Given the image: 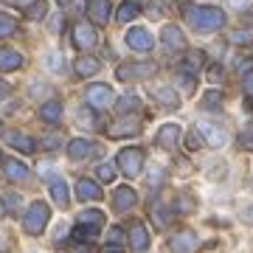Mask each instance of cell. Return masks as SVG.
<instances>
[{
	"label": "cell",
	"instance_id": "obj_8",
	"mask_svg": "<svg viewBox=\"0 0 253 253\" xmlns=\"http://www.w3.org/2000/svg\"><path fill=\"white\" fill-rule=\"evenodd\" d=\"M73 42H76L79 51H90L96 45V31L90 28V23H79L73 28Z\"/></svg>",
	"mask_w": 253,
	"mask_h": 253
},
{
	"label": "cell",
	"instance_id": "obj_24",
	"mask_svg": "<svg viewBox=\"0 0 253 253\" xmlns=\"http://www.w3.org/2000/svg\"><path fill=\"white\" fill-rule=\"evenodd\" d=\"M155 99L161 101L163 107H180V96L174 90H169V87H158L155 90Z\"/></svg>",
	"mask_w": 253,
	"mask_h": 253
},
{
	"label": "cell",
	"instance_id": "obj_49",
	"mask_svg": "<svg viewBox=\"0 0 253 253\" xmlns=\"http://www.w3.org/2000/svg\"><path fill=\"white\" fill-rule=\"evenodd\" d=\"M59 3H62V6H65V3H71V0H59Z\"/></svg>",
	"mask_w": 253,
	"mask_h": 253
},
{
	"label": "cell",
	"instance_id": "obj_44",
	"mask_svg": "<svg viewBox=\"0 0 253 253\" xmlns=\"http://www.w3.org/2000/svg\"><path fill=\"white\" fill-rule=\"evenodd\" d=\"M45 146H48V149H56V146H59V138H56V135L45 138Z\"/></svg>",
	"mask_w": 253,
	"mask_h": 253
},
{
	"label": "cell",
	"instance_id": "obj_4",
	"mask_svg": "<svg viewBox=\"0 0 253 253\" xmlns=\"http://www.w3.org/2000/svg\"><path fill=\"white\" fill-rule=\"evenodd\" d=\"M155 71H158V65H155V62H129V65H121L116 76L121 82H135V79H146V76H152Z\"/></svg>",
	"mask_w": 253,
	"mask_h": 253
},
{
	"label": "cell",
	"instance_id": "obj_5",
	"mask_svg": "<svg viewBox=\"0 0 253 253\" xmlns=\"http://www.w3.org/2000/svg\"><path fill=\"white\" fill-rule=\"evenodd\" d=\"M84 99H87V104L96 110H104L113 104V90H110L107 84H90L87 90H84Z\"/></svg>",
	"mask_w": 253,
	"mask_h": 253
},
{
	"label": "cell",
	"instance_id": "obj_34",
	"mask_svg": "<svg viewBox=\"0 0 253 253\" xmlns=\"http://www.w3.org/2000/svg\"><path fill=\"white\" fill-rule=\"evenodd\" d=\"M152 219L158 222V225H169V219H172V217L163 211V206H155V208H152Z\"/></svg>",
	"mask_w": 253,
	"mask_h": 253
},
{
	"label": "cell",
	"instance_id": "obj_22",
	"mask_svg": "<svg viewBox=\"0 0 253 253\" xmlns=\"http://www.w3.org/2000/svg\"><path fill=\"white\" fill-rule=\"evenodd\" d=\"M40 116H42V121H48V124H59V121H62V104H59V101H45L42 110H40Z\"/></svg>",
	"mask_w": 253,
	"mask_h": 253
},
{
	"label": "cell",
	"instance_id": "obj_46",
	"mask_svg": "<svg viewBox=\"0 0 253 253\" xmlns=\"http://www.w3.org/2000/svg\"><path fill=\"white\" fill-rule=\"evenodd\" d=\"M9 3H14V6H26V9H28V6L34 3V0H9Z\"/></svg>",
	"mask_w": 253,
	"mask_h": 253
},
{
	"label": "cell",
	"instance_id": "obj_12",
	"mask_svg": "<svg viewBox=\"0 0 253 253\" xmlns=\"http://www.w3.org/2000/svg\"><path fill=\"white\" fill-rule=\"evenodd\" d=\"M87 14L96 26H104L110 20V0H87Z\"/></svg>",
	"mask_w": 253,
	"mask_h": 253
},
{
	"label": "cell",
	"instance_id": "obj_25",
	"mask_svg": "<svg viewBox=\"0 0 253 253\" xmlns=\"http://www.w3.org/2000/svg\"><path fill=\"white\" fill-rule=\"evenodd\" d=\"M138 11H141V9H138L135 0H126V3H121V6H118V14H116V17H118V23H129V20L138 17Z\"/></svg>",
	"mask_w": 253,
	"mask_h": 253
},
{
	"label": "cell",
	"instance_id": "obj_27",
	"mask_svg": "<svg viewBox=\"0 0 253 253\" xmlns=\"http://www.w3.org/2000/svg\"><path fill=\"white\" fill-rule=\"evenodd\" d=\"M26 14H28L31 20H42V17L48 14V3H45V0H34V3L26 9Z\"/></svg>",
	"mask_w": 253,
	"mask_h": 253
},
{
	"label": "cell",
	"instance_id": "obj_14",
	"mask_svg": "<svg viewBox=\"0 0 253 253\" xmlns=\"http://www.w3.org/2000/svg\"><path fill=\"white\" fill-rule=\"evenodd\" d=\"M197 132H200V138H203L208 146H222L225 144V132H222L219 126H214V124H200Z\"/></svg>",
	"mask_w": 253,
	"mask_h": 253
},
{
	"label": "cell",
	"instance_id": "obj_31",
	"mask_svg": "<svg viewBox=\"0 0 253 253\" xmlns=\"http://www.w3.org/2000/svg\"><path fill=\"white\" fill-rule=\"evenodd\" d=\"M138 104H141V101H138V96H121V99H118V110H121V113L138 110Z\"/></svg>",
	"mask_w": 253,
	"mask_h": 253
},
{
	"label": "cell",
	"instance_id": "obj_36",
	"mask_svg": "<svg viewBox=\"0 0 253 253\" xmlns=\"http://www.w3.org/2000/svg\"><path fill=\"white\" fill-rule=\"evenodd\" d=\"M99 177L101 180H116V169L110 163H104V166H99Z\"/></svg>",
	"mask_w": 253,
	"mask_h": 253
},
{
	"label": "cell",
	"instance_id": "obj_47",
	"mask_svg": "<svg viewBox=\"0 0 253 253\" xmlns=\"http://www.w3.org/2000/svg\"><path fill=\"white\" fill-rule=\"evenodd\" d=\"M104 253H121V248H113V245H107V248H104Z\"/></svg>",
	"mask_w": 253,
	"mask_h": 253
},
{
	"label": "cell",
	"instance_id": "obj_48",
	"mask_svg": "<svg viewBox=\"0 0 253 253\" xmlns=\"http://www.w3.org/2000/svg\"><path fill=\"white\" fill-rule=\"evenodd\" d=\"M242 3H245V0H234V6H242Z\"/></svg>",
	"mask_w": 253,
	"mask_h": 253
},
{
	"label": "cell",
	"instance_id": "obj_35",
	"mask_svg": "<svg viewBox=\"0 0 253 253\" xmlns=\"http://www.w3.org/2000/svg\"><path fill=\"white\" fill-rule=\"evenodd\" d=\"M79 124L82 126H96V116L90 110H79Z\"/></svg>",
	"mask_w": 253,
	"mask_h": 253
},
{
	"label": "cell",
	"instance_id": "obj_1",
	"mask_svg": "<svg viewBox=\"0 0 253 253\" xmlns=\"http://www.w3.org/2000/svg\"><path fill=\"white\" fill-rule=\"evenodd\" d=\"M186 20L191 23L194 31H219L225 26V11L217 9V6H194V9L186 11Z\"/></svg>",
	"mask_w": 253,
	"mask_h": 253
},
{
	"label": "cell",
	"instance_id": "obj_16",
	"mask_svg": "<svg viewBox=\"0 0 253 253\" xmlns=\"http://www.w3.org/2000/svg\"><path fill=\"white\" fill-rule=\"evenodd\" d=\"M6 141H9V146H14V149H20L26 155H31L37 149V144L28 135H23V132H6Z\"/></svg>",
	"mask_w": 253,
	"mask_h": 253
},
{
	"label": "cell",
	"instance_id": "obj_50",
	"mask_svg": "<svg viewBox=\"0 0 253 253\" xmlns=\"http://www.w3.org/2000/svg\"><path fill=\"white\" fill-rule=\"evenodd\" d=\"M0 129H3V124H0Z\"/></svg>",
	"mask_w": 253,
	"mask_h": 253
},
{
	"label": "cell",
	"instance_id": "obj_11",
	"mask_svg": "<svg viewBox=\"0 0 253 253\" xmlns=\"http://www.w3.org/2000/svg\"><path fill=\"white\" fill-rule=\"evenodd\" d=\"M161 40L169 51H183V48H186V37H183V31L177 26H163Z\"/></svg>",
	"mask_w": 253,
	"mask_h": 253
},
{
	"label": "cell",
	"instance_id": "obj_18",
	"mask_svg": "<svg viewBox=\"0 0 253 253\" xmlns=\"http://www.w3.org/2000/svg\"><path fill=\"white\" fill-rule=\"evenodd\" d=\"M79 225L90 228V231H101V228H104V214H101V211H96V208H90V211H82V214H79Z\"/></svg>",
	"mask_w": 253,
	"mask_h": 253
},
{
	"label": "cell",
	"instance_id": "obj_17",
	"mask_svg": "<svg viewBox=\"0 0 253 253\" xmlns=\"http://www.w3.org/2000/svg\"><path fill=\"white\" fill-rule=\"evenodd\" d=\"M3 172H6L9 180L20 183V180H26L28 177V166L26 163H20V161H3Z\"/></svg>",
	"mask_w": 253,
	"mask_h": 253
},
{
	"label": "cell",
	"instance_id": "obj_2",
	"mask_svg": "<svg viewBox=\"0 0 253 253\" xmlns=\"http://www.w3.org/2000/svg\"><path fill=\"white\" fill-rule=\"evenodd\" d=\"M48 219H51V208H48L45 203H34V206L26 211V217H23V228H26V234L37 236V234L45 231Z\"/></svg>",
	"mask_w": 253,
	"mask_h": 253
},
{
	"label": "cell",
	"instance_id": "obj_15",
	"mask_svg": "<svg viewBox=\"0 0 253 253\" xmlns=\"http://www.w3.org/2000/svg\"><path fill=\"white\" fill-rule=\"evenodd\" d=\"M23 68V54L14 48H0V71H17Z\"/></svg>",
	"mask_w": 253,
	"mask_h": 253
},
{
	"label": "cell",
	"instance_id": "obj_30",
	"mask_svg": "<svg viewBox=\"0 0 253 253\" xmlns=\"http://www.w3.org/2000/svg\"><path fill=\"white\" fill-rule=\"evenodd\" d=\"M231 40H234L236 45H251L253 42V28H239V31L231 34Z\"/></svg>",
	"mask_w": 253,
	"mask_h": 253
},
{
	"label": "cell",
	"instance_id": "obj_20",
	"mask_svg": "<svg viewBox=\"0 0 253 253\" xmlns=\"http://www.w3.org/2000/svg\"><path fill=\"white\" fill-rule=\"evenodd\" d=\"M129 245H132V251H146L149 248V234H146V228L141 222H135L132 231H129Z\"/></svg>",
	"mask_w": 253,
	"mask_h": 253
},
{
	"label": "cell",
	"instance_id": "obj_26",
	"mask_svg": "<svg viewBox=\"0 0 253 253\" xmlns=\"http://www.w3.org/2000/svg\"><path fill=\"white\" fill-rule=\"evenodd\" d=\"M51 194H54V200L59 203V206H68V200H71V194H68V183L65 180H51Z\"/></svg>",
	"mask_w": 253,
	"mask_h": 253
},
{
	"label": "cell",
	"instance_id": "obj_10",
	"mask_svg": "<svg viewBox=\"0 0 253 253\" xmlns=\"http://www.w3.org/2000/svg\"><path fill=\"white\" fill-rule=\"evenodd\" d=\"M180 126L177 124H163L161 129H158V138H155V141H158V144L163 146V149H174V146L180 144Z\"/></svg>",
	"mask_w": 253,
	"mask_h": 253
},
{
	"label": "cell",
	"instance_id": "obj_19",
	"mask_svg": "<svg viewBox=\"0 0 253 253\" xmlns=\"http://www.w3.org/2000/svg\"><path fill=\"white\" fill-rule=\"evenodd\" d=\"M138 129H141V124H138L135 118H124V121H118V124L110 126V135L113 138H124V135H135Z\"/></svg>",
	"mask_w": 253,
	"mask_h": 253
},
{
	"label": "cell",
	"instance_id": "obj_23",
	"mask_svg": "<svg viewBox=\"0 0 253 253\" xmlns=\"http://www.w3.org/2000/svg\"><path fill=\"white\" fill-rule=\"evenodd\" d=\"M101 62L99 59H93V56H79L76 59V73L79 76H93V73H99Z\"/></svg>",
	"mask_w": 253,
	"mask_h": 253
},
{
	"label": "cell",
	"instance_id": "obj_41",
	"mask_svg": "<svg viewBox=\"0 0 253 253\" xmlns=\"http://www.w3.org/2000/svg\"><path fill=\"white\" fill-rule=\"evenodd\" d=\"M208 79L219 82V79H222V68H219V65H211V68H208Z\"/></svg>",
	"mask_w": 253,
	"mask_h": 253
},
{
	"label": "cell",
	"instance_id": "obj_45",
	"mask_svg": "<svg viewBox=\"0 0 253 253\" xmlns=\"http://www.w3.org/2000/svg\"><path fill=\"white\" fill-rule=\"evenodd\" d=\"M6 203H9V206H11V211H17V206H20V200L14 197V194H11V197H6Z\"/></svg>",
	"mask_w": 253,
	"mask_h": 253
},
{
	"label": "cell",
	"instance_id": "obj_28",
	"mask_svg": "<svg viewBox=\"0 0 253 253\" xmlns=\"http://www.w3.org/2000/svg\"><path fill=\"white\" fill-rule=\"evenodd\" d=\"M17 31V20L9 14H0V37H11Z\"/></svg>",
	"mask_w": 253,
	"mask_h": 253
},
{
	"label": "cell",
	"instance_id": "obj_40",
	"mask_svg": "<svg viewBox=\"0 0 253 253\" xmlns=\"http://www.w3.org/2000/svg\"><path fill=\"white\" fill-rule=\"evenodd\" d=\"M242 87H245V93H248V96H253V71H248L242 76Z\"/></svg>",
	"mask_w": 253,
	"mask_h": 253
},
{
	"label": "cell",
	"instance_id": "obj_43",
	"mask_svg": "<svg viewBox=\"0 0 253 253\" xmlns=\"http://www.w3.org/2000/svg\"><path fill=\"white\" fill-rule=\"evenodd\" d=\"M9 93H11V87L6 82H0V99H9Z\"/></svg>",
	"mask_w": 253,
	"mask_h": 253
},
{
	"label": "cell",
	"instance_id": "obj_39",
	"mask_svg": "<svg viewBox=\"0 0 253 253\" xmlns=\"http://www.w3.org/2000/svg\"><path fill=\"white\" fill-rule=\"evenodd\" d=\"M107 239H110V245H113V248H118V245L124 242V234H121V228H113Z\"/></svg>",
	"mask_w": 253,
	"mask_h": 253
},
{
	"label": "cell",
	"instance_id": "obj_33",
	"mask_svg": "<svg viewBox=\"0 0 253 253\" xmlns=\"http://www.w3.org/2000/svg\"><path fill=\"white\" fill-rule=\"evenodd\" d=\"M99 236V231H90V228H84V225H76V239L79 242H93Z\"/></svg>",
	"mask_w": 253,
	"mask_h": 253
},
{
	"label": "cell",
	"instance_id": "obj_13",
	"mask_svg": "<svg viewBox=\"0 0 253 253\" xmlns=\"http://www.w3.org/2000/svg\"><path fill=\"white\" fill-rule=\"evenodd\" d=\"M76 194H79L82 203H90V200H101V189L96 180H87V177H82L76 183Z\"/></svg>",
	"mask_w": 253,
	"mask_h": 253
},
{
	"label": "cell",
	"instance_id": "obj_6",
	"mask_svg": "<svg viewBox=\"0 0 253 253\" xmlns=\"http://www.w3.org/2000/svg\"><path fill=\"white\" fill-rule=\"evenodd\" d=\"M169 251L172 253H194L197 251V234L194 231H177L169 239Z\"/></svg>",
	"mask_w": 253,
	"mask_h": 253
},
{
	"label": "cell",
	"instance_id": "obj_37",
	"mask_svg": "<svg viewBox=\"0 0 253 253\" xmlns=\"http://www.w3.org/2000/svg\"><path fill=\"white\" fill-rule=\"evenodd\" d=\"M186 146H189V149H200V146H203V138H200L197 129H194V132H189V141H186Z\"/></svg>",
	"mask_w": 253,
	"mask_h": 253
},
{
	"label": "cell",
	"instance_id": "obj_29",
	"mask_svg": "<svg viewBox=\"0 0 253 253\" xmlns=\"http://www.w3.org/2000/svg\"><path fill=\"white\" fill-rule=\"evenodd\" d=\"M219 104H222V93L219 90H208L206 96H203V107L206 110H217Z\"/></svg>",
	"mask_w": 253,
	"mask_h": 253
},
{
	"label": "cell",
	"instance_id": "obj_42",
	"mask_svg": "<svg viewBox=\"0 0 253 253\" xmlns=\"http://www.w3.org/2000/svg\"><path fill=\"white\" fill-rule=\"evenodd\" d=\"M242 219H245V222H251V225H253V206H248V208H245V211H242Z\"/></svg>",
	"mask_w": 253,
	"mask_h": 253
},
{
	"label": "cell",
	"instance_id": "obj_32",
	"mask_svg": "<svg viewBox=\"0 0 253 253\" xmlns=\"http://www.w3.org/2000/svg\"><path fill=\"white\" fill-rule=\"evenodd\" d=\"M239 146H245V149H251L253 152V124L245 126L242 132H239Z\"/></svg>",
	"mask_w": 253,
	"mask_h": 253
},
{
	"label": "cell",
	"instance_id": "obj_51",
	"mask_svg": "<svg viewBox=\"0 0 253 253\" xmlns=\"http://www.w3.org/2000/svg\"><path fill=\"white\" fill-rule=\"evenodd\" d=\"M0 245H3V239H0Z\"/></svg>",
	"mask_w": 253,
	"mask_h": 253
},
{
	"label": "cell",
	"instance_id": "obj_3",
	"mask_svg": "<svg viewBox=\"0 0 253 253\" xmlns=\"http://www.w3.org/2000/svg\"><path fill=\"white\" fill-rule=\"evenodd\" d=\"M118 169L126 174V177H138V174L144 172V149H138V146H126L118 152Z\"/></svg>",
	"mask_w": 253,
	"mask_h": 253
},
{
	"label": "cell",
	"instance_id": "obj_21",
	"mask_svg": "<svg viewBox=\"0 0 253 253\" xmlns=\"http://www.w3.org/2000/svg\"><path fill=\"white\" fill-rule=\"evenodd\" d=\"M93 152V144L87 141V138H73L71 144H68V155H71L73 161H79V158H84V155Z\"/></svg>",
	"mask_w": 253,
	"mask_h": 253
},
{
	"label": "cell",
	"instance_id": "obj_38",
	"mask_svg": "<svg viewBox=\"0 0 253 253\" xmlns=\"http://www.w3.org/2000/svg\"><path fill=\"white\" fill-rule=\"evenodd\" d=\"M48 68H51V71H62V56L56 54H48Z\"/></svg>",
	"mask_w": 253,
	"mask_h": 253
},
{
	"label": "cell",
	"instance_id": "obj_7",
	"mask_svg": "<svg viewBox=\"0 0 253 253\" xmlns=\"http://www.w3.org/2000/svg\"><path fill=\"white\" fill-rule=\"evenodd\" d=\"M126 45L132 48V51H152L155 40L146 28H129L126 31Z\"/></svg>",
	"mask_w": 253,
	"mask_h": 253
},
{
	"label": "cell",
	"instance_id": "obj_9",
	"mask_svg": "<svg viewBox=\"0 0 253 253\" xmlns=\"http://www.w3.org/2000/svg\"><path fill=\"white\" fill-rule=\"evenodd\" d=\"M135 203H138L135 189H129V186H118V189L113 191V206H116V211H129V208H135Z\"/></svg>",
	"mask_w": 253,
	"mask_h": 253
}]
</instances>
